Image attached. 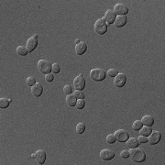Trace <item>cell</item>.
<instances>
[{
    "label": "cell",
    "mask_w": 165,
    "mask_h": 165,
    "mask_svg": "<svg viewBox=\"0 0 165 165\" xmlns=\"http://www.w3.org/2000/svg\"><path fill=\"white\" fill-rule=\"evenodd\" d=\"M129 157H131L132 160L135 162H143L146 160V153L143 150L134 148L129 151Z\"/></svg>",
    "instance_id": "obj_1"
},
{
    "label": "cell",
    "mask_w": 165,
    "mask_h": 165,
    "mask_svg": "<svg viewBox=\"0 0 165 165\" xmlns=\"http://www.w3.org/2000/svg\"><path fill=\"white\" fill-rule=\"evenodd\" d=\"M106 73L101 68H94L90 71V77L96 82H101L106 79Z\"/></svg>",
    "instance_id": "obj_2"
},
{
    "label": "cell",
    "mask_w": 165,
    "mask_h": 165,
    "mask_svg": "<svg viewBox=\"0 0 165 165\" xmlns=\"http://www.w3.org/2000/svg\"><path fill=\"white\" fill-rule=\"evenodd\" d=\"M38 68L40 70V72L47 75V74H50L52 70V64L47 60H40L38 62Z\"/></svg>",
    "instance_id": "obj_3"
},
{
    "label": "cell",
    "mask_w": 165,
    "mask_h": 165,
    "mask_svg": "<svg viewBox=\"0 0 165 165\" xmlns=\"http://www.w3.org/2000/svg\"><path fill=\"white\" fill-rule=\"evenodd\" d=\"M106 30H107V24L105 21V19L98 18L95 23V31L99 35H103L106 32Z\"/></svg>",
    "instance_id": "obj_4"
},
{
    "label": "cell",
    "mask_w": 165,
    "mask_h": 165,
    "mask_svg": "<svg viewBox=\"0 0 165 165\" xmlns=\"http://www.w3.org/2000/svg\"><path fill=\"white\" fill-rule=\"evenodd\" d=\"M114 135H115L116 140L119 141V142H126V141L129 138V132L127 130H125V129H119V130H116L114 133Z\"/></svg>",
    "instance_id": "obj_5"
},
{
    "label": "cell",
    "mask_w": 165,
    "mask_h": 165,
    "mask_svg": "<svg viewBox=\"0 0 165 165\" xmlns=\"http://www.w3.org/2000/svg\"><path fill=\"white\" fill-rule=\"evenodd\" d=\"M38 35L35 34L33 37H30L28 40H27V43H26V48L28 50L29 52H31L32 51H34L37 46H38Z\"/></svg>",
    "instance_id": "obj_6"
},
{
    "label": "cell",
    "mask_w": 165,
    "mask_h": 165,
    "mask_svg": "<svg viewBox=\"0 0 165 165\" xmlns=\"http://www.w3.org/2000/svg\"><path fill=\"white\" fill-rule=\"evenodd\" d=\"M161 138V134L160 131H152L149 138H148V142L151 144V145H156L157 143L160 142V140Z\"/></svg>",
    "instance_id": "obj_7"
},
{
    "label": "cell",
    "mask_w": 165,
    "mask_h": 165,
    "mask_svg": "<svg viewBox=\"0 0 165 165\" xmlns=\"http://www.w3.org/2000/svg\"><path fill=\"white\" fill-rule=\"evenodd\" d=\"M74 86L75 90H83L85 87V79L83 75H79L74 80Z\"/></svg>",
    "instance_id": "obj_8"
},
{
    "label": "cell",
    "mask_w": 165,
    "mask_h": 165,
    "mask_svg": "<svg viewBox=\"0 0 165 165\" xmlns=\"http://www.w3.org/2000/svg\"><path fill=\"white\" fill-rule=\"evenodd\" d=\"M113 11L115 12L116 15L119 16H126L129 12V8L126 5L124 4H116L114 7Z\"/></svg>",
    "instance_id": "obj_9"
},
{
    "label": "cell",
    "mask_w": 165,
    "mask_h": 165,
    "mask_svg": "<svg viewBox=\"0 0 165 165\" xmlns=\"http://www.w3.org/2000/svg\"><path fill=\"white\" fill-rule=\"evenodd\" d=\"M127 83V75L124 74H119L114 79V84L116 87H123Z\"/></svg>",
    "instance_id": "obj_10"
},
{
    "label": "cell",
    "mask_w": 165,
    "mask_h": 165,
    "mask_svg": "<svg viewBox=\"0 0 165 165\" xmlns=\"http://www.w3.org/2000/svg\"><path fill=\"white\" fill-rule=\"evenodd\" d=\"M116 17V15L115 14V12L112 9H107L106 14H105L104 19L106 22V24L108 25V24H112V23L115 22Z\"/></svg>",
    "instance_id": "obj_11"
},
{
    "label": "cell",
    "mask_w": 165,
    "mask_h": 165,
    "mask_svg": "<svg viewBox=\"0 0 165 165\" xmlns=\"http://www.w3.org/2000/svg\"><path fill=\"white\" fill-rule=\"evenodd\" d=\"M114 157H115L114 151H112L109 150V149H105V150H102V151H100V158H101L103 160H112Z\"/></svg>",
    "instance_id": "obj_12"
},
{
    "label": "cell",
    "mask_w": 165,
    "mask_h": 165,
    "mask_svg": "<svg viewBox=\"0 0 165 165\" xmlns=\"http://www.w3.org/2000/svg\"><path fill=\"white\" fill-rule=\"evenodd\" d=\"M42 92H43V86L40 84H34L31 87V94L34 97H39L42 95Z\"/></svg>",
    "instance_id": "obj_13"
},
{
    "label": "cell",
    "mask_w": 165,
    "mask_h": 165,
    "mask_svg": "<svg viewBox=\"0 0 165 165\" xmlns=\"http://www.w3.org/2000/svg\"><path fill=\"white\" fill-rule=\"evenodd\" d=\"M87 51V44L84 41H80L75 45V52L78 55H83Z\"/></svg>",
    "instance_id": "obj_14"
},
{
    "label": "cell",
    "mask_w": 165,
    "mask_h": 165,
    "mask_svg": "<svg viewBox=\"0 0 165 165\" xmlns=\"http://www.w3.org/2000/svg\"><path fill=\"white\" fill-rule=\"evenodd\" d=\"M114 24L116 28H121L124 27L127 24V17L126 16H117L116 17V20Z\"/></svg>",
    "instance_id": "obj_15"
},
{
    "label": "cell",
    "mask_w": 165,
    "mask_h": 165,
    "mask_svg": "<svg viewBox=\"0 0 165 165\" xmlns=\"http://www.w3.org/2000/svg\"><path fill=\"white\" fill-rule=\"evenodd\" d=\"M36 160L39 164H43L46 160V152L43 150L36 151Z\"/></svg>",
    "instance_id": "obj_16"
},
{
    "label": "cell",
    "mask_w": 165,
    "mask_h": 165,
    "mask_svg": "<svg viewBox=\"0 0 165 165\" xmlns=\"http://www.w3.org/2000/svg\"><path fill=\"white\" fill-rule=\"evenodd\" d=\"M141 122H142L143 126L151 127L154 123V119H153V116H151V115H146V116H142V119H141Z\"/></svg>",
    "instance_id": "obj_17"
},
{
    "label": "cell",
    "mask_w": 165,
    "mask_h": 165,
    "mask_svg": "<svg viewBox=\"0 0 165 165\" xmlns=\"http://www.w3.org/2000/svg\"><path fill=\"white\" fill-rule=\"evenodd\" d=\"M126 142H127V145H128V147L129 149L138 148V144H139L138 138H134V137L133 138H129V139L126 141Z\"/></svg>",
    "instance_id": "obj_18"
},
{
    "label": "cell",
    "mask_w": 165,
    "mask_h": 165,
    "mask_svg": "<svg viewBox=\"0 0 165 165\" xmlns=\"http://www.w3.org/2000/svg\"><path fill=\"white\" fill-rule=\"evenodd\" d=\"M76 102H77V98L75 97V95H72V94H71V95L66 96V104L69 106H75Z\"/></svg>",
    "instance_id": "obj_19"
},
{
    "label": "cell",
    "mask_w": 165,
    "mask_h": 165,
    "mask_svg": "<svg viewBox=\"0 0 165 165\" xmlns=\"http://www.w3.org/2000/svg\"><path fill=\"white\" fill-rule=\"evenodd\" d=\"M152 132L151 127H148V126H144L139 129V133L141 136H145V137H149L150 134Z\"/></svg>",
    "instance_id": "obj_20"
},
{
    "label": "cell",
    "mask_w": 165,
    "mask_h": 165,
    "mask_svg": "<svg viewBox=\"0 0 165 165\" xmlns=\"http://www.w3.org/2000/svg\"><path fill=\"white\" fill-rule=\"evenodd\" d=\"M17 53L19 54V55H21V56H26L29 53V52H28L26 47H24V46H18L17 48Z\"/></svg>",
    "instance_id": "obj_21"
},
{
    "label": "cell",
    "mask_w": 165,
    "mask_h": 165,
    "mask_svg": "<svg viewBox=\"0 0 165 165\" xmlns=\"http://www.w3.org/2000/svg\"><path fill=\"white\" fill-rule=\"evenodd\" d=\"M10 104V99H8L7 97H1L0 99V108H7L8 107Z\"/></svg>",
    "instance_id": "obj_22"
},
{
    "label": "cell",
    "mask_w": 165,
    "mask_h": 165,
    "mask_svg": "<svg viewBox=\"0 0 165 165\" xmlns=\"http://www.w3.org/2000/svg\"><path fill=\"white\" fill-rule=\"evenodd\" d=\"M142 127H143V124H142V122H141V120H136V121H134V123L132 125L133 129L137 130V131H138Z\"/></svg>",
    "instance_id": "obj_23"
},
{
    "label": "cell",
    "mask_w": 165,
    "mask_h": 165,
    "mask_svg": "<svg viewBox=\"0 0 165 165\" xmlns=\"http://www.w3.org/2000/svg\"><path fill=\"white\" fill-rule=\"evenodd\" d=\"M75 130H76V133L77 134H82L84 133V131L85 130V125L84 123H78L76 128H75Z\"/></svg>",
    "instance_id": "obj_24"
},
{
    "label": "cell",
    "mask_w": 165,
    "mask_h": 165,
    "mask_svg": "<svg viewBox=\"0 0 165 165\" xmlns=\"http://www.w3.org/2000/svg\"><path fill=\"white\" fill-rule=\"evenodd\" d=\"M63 92H64V94H65L66 96L71 95V94L73 93V87L71 86L70 84H66V85H64V87H63Z\"/></svg>",
    "instance_id": "obj_25"
},
{
    "label": "cell",
    "mask_w": 165,
    "mask_h": 165,
    "mask_svg": "<svg viewBox=\"0 0 165 165\" xmlns=\"http://www.w3.org/2000/svg\"><path fill=\"white\" fill-rule=\"evenodd\" d=\"M117 75H119V72H117V70H116V69L112 68V69H109V70L107 71V75L110 76V77H116Z\"/></svg>",
    "instance_id": "obj_26"
},
{
    "label": "cell",
    "mask_w": 165,
    "mask_h": 165,
    "mask_svg": "<svg viewBox=\"0 0 165 165\" xmlns=\"http://www.w3.org/2000/svg\"><path fill=\"white\" fill-rule=\"evenodd\" d=\"M84 106H85V102L84 99H77V102L75 105L77 109H83L84 107Z\"/></svg>",
    "instance_id": "obj_27"
},
{
    "label": "cell",
    "mask_w": 165,
    "mask_h": 165,
    "mask_svg": "<svg viewBox=\"0 0 165 165\" xmlns=\"http://www.w3.org/2000/svg\"><path fill=\"white\" fill-rule=\"evenodd\" d=\"M26 83H27V84H28L29 86H31V87H32L34 84H36V79H35L33 76H30V77L27 78Z\"/></svg>",
    "instance_id": "obj_28"
},
{
    "label": "cell",
    "mask_w": 165,
    "mask_h": 165,
    "mask_svg": "<svg viewBox=\"0 0 165 165\" xmlns=\"http://www.w3.org/2000/svg\"><path fill=\"white\" fill-rule=\"evenodd\" d=\"M106 141H107V143L109 144H113L116 142V138H115V135L114 134H109L106 136Z\"/></svg>",
    "instance_id": "obj_29"
},
{
    "label": "cell",
    "mask_w": 165,
    "mask_h": 165,
    "mask_svg": "<svg viewBox=\"0 0 165 165\" xmlns=\"http://www.w3.org/2000/svg\"><path fill=\"white\" fill-rule=\"evenodd\" d=\"M75 96L77 99H84V94L81 90H76L75 92Z\"/></svg>",
    "instance_id": "obj_30"
},
{
    "label": "cell",
    "mask_w": 165,
    "mask_h": 165,
    "mask_svg": "<svg viewBox=\"0 0 165 165\" xmlns=\"http://www.w3.org/2000/svg\"><path fill=\"white\" fill-rule=\"evenodd\" d=\"M60 71H61V67L58 63H53L52 64V72L53 74H59L60 73Z\"/></svg>",
    "instance_id": "obj_31"
},
{
    "label": "cell",
    "mask_w": 165,
    "mask_h": 165,
    "mask_svg": "<svg viewBox=\"0 0 165 165\" xmlns=\"http://www.w3.org/2000/svg\"><path fill=\"white\" fill-rule=\"evenodd\" d=\"M45 80H46V82H48V83H52V82H53V80H54V75H53V74H47V75H45Z\"/></svg>",
    "instance_id": "obj_32"
},
{
    "label": "cell",
    "mask_w": 165,
    "mask_h": 165,
    "mask_svg": "<svg viewBox=\"0 0 165 165\" xmlns=\"http://www.w3.org/2000/svg\"><path fill=\"white\" fill-rule=\"evenodd\" d=\"M138 142L139 143H146L148 142V137H145V136H139L138 138Z\"/></svg>",
    "instance_id": "obj_33"
},
{
    "label": "cell",
    "mask_w": 165,
    "mask_h": 165,
    "mask_svg": "<svg viewBox=\"0 0 165 165\" xmlns=\"http://www.w3.org/2000/svg\"><path fill=\"white\" fill-rule=\"evenodd\" d=\"M120 157L122 159H128L129 157V151H122L120 152Z\"/></svg>",
    "instance_id": "obj_34"
},
{
    "label": "cell",
    "mask_w": 165,
    "mask_h": 165,
    "mask_svg": "<svg viewBox=\"0 0 165 165\" xmlns=\"http://www.w3.org/2000/svg\"><path fill=\"white\" fill-rule=\"evenodd\" d=\"M31 158H33V159H36V152H35V153H33V154L31 155Z\"/></svg>",
    "instance_id": "obj_35"
},
{
    "label": "cell",
    "mask_w": 165,
    "mask_h": 165,
    "mask_svg": "<svg viewBox=\"0 0 165 165\" xmlns=\"http://www.w3.org/2000/svg\"><path fill=\"white\" fill-rule=\"evenodd\" d=\"M79 42H80V40H75V44H78Z\"/></svg>",
    "instance_id": "obj_36"
}]
</instances>
